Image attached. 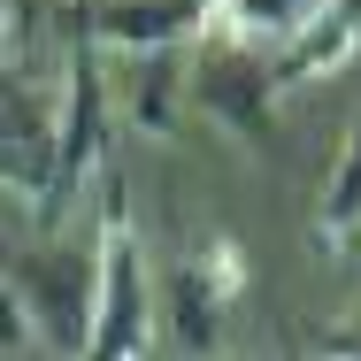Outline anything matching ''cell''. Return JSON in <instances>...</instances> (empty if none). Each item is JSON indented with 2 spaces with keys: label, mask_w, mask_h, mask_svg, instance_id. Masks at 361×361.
<instances>
[{
  "label": "cell",
  "mask_w": 361,
  "mask_h": 361,
  "mask_svg": "<svg viewBox=\"0 0 361 361\" xmlns=\"http://www.w3.org/2000/svg\"><path fill=\"white\" fill-rule=\"evenodd\" d=\"M169 331H177L185 354H216V346H223V307L208 300V285H200L192 269L169 277Z\"/></svg>",
  "instance_id": "8fae6325"
},
{
  "label": "cell",
  "mask_w": 361,
  "mask_h": 361,
  "mask_svg": "<svg viewBox=\"0 0 361 361\" xmlns=\"http://www.w3.org/2000/svg\"><path fill=\"white\" fill-rule=\"evenodd\" d=\"M192 100L208 108V123H223L238 146L277 139V85H269V54H238V47H208L192 70Z\"/></svg>",
  "instance_id": "5b68a950"
},
{
  "label": "cell",
  "mask_w": 361,
  "mask_h": 361,
  "mask_svg": "<svg viewBox=\"0 0 361 361\" xmlns=\"http://www.w3.org/2000/svg\"><path fill=\"white\" fill-rule=\"evenodd\" d=\"M154 346V285L131 231V192L116 169H100V223H92V323L77 361H146Z\"/></svg>",
  "instance_id": "6da1fadb"
},
{
  "label": "cell",
  "mask_w": 361,
  "mask_h": 361,
  "mask_svg": "<svg viewBox=\"0 0 361 361\" xmlns=\"http://www.w3.org/2000/svg\"><path fill=\"white\" fill-rule=\"evenodd\" d=\"M77 39H92L100 54H177L185 39H200V0H77Z\"/></svg>",
  "instance_id": "8992f818"
},
{
  "label": "cell",
  "mask_w": 361,
  "mask_h": 361,
  "mask_svg": "<svg viewBox=\"0 0 361 361\" xmlns=\"http://www.w3.org/2000/svg\"><path fill=\"white\" fill-rule=\"evenodd\" d=\"M315 246H323V254H354V246H361V116H354V131H346V146H338L331 185H323Z\"/></svg>",
  "instance_id": "9c48e42d"
},
{
  "label": "cell",
  "mask_w": 361,
  "mask_h": 361,
  "mask_svg": "<svg viewBox=\"0 0 361 361\" xmlns=\"http://www.w3.org/2000/svg\"><path fill=\"white\" fill-rule=\"evenodd\" d=\"M185 269H192V277L208 285V300H216V307H231V300L246 292V246H238L231 231H208V246H200V254H192Z\"/></svg>",
  "instance_id": "7c38bea8"
},
{
  "label": "cell",
  "mask_w": 361,
  "mask_h": 361,
  "mask_svg": "<svg viewBox=\"0 0 361 361\" xmlns=\"http://www.w3.org/2000/svg\"><path fill=\"white\" fill-rule=\"evenodd\" d=\"M8 292L23 307V331L47 338L62 361L85 354V323H92V246H39L8 269Z\"/></svg>",
  "instance_id": "7a4b0ae2"
},
{
  "label": "cell",
  "mask_w": 361,
  "mask_h": 361,
  "mask_svg": "<svg viewBox=\"0 0 361 361\" xmlns=\"http://www.w3.org/2000/svg\"><path fill=\"white\" fill-rule=\"evenodd\" d=\"M307 8L315 0H200V39L208 47H238V54H262V47L277 54Z\"/></svg>",
  "instance_id": "ba28073f"
},
{
  "label": "cell",
  "mask_w": 361,
  "mask_h": 361,
  "mask_svg": "<svg viewBox=\"0 0 361 361\" xmlns=\"http://www.w3.org/2000/svg\"><path fill=\"white\" fill-rule=\"evenodd\" d=\"M8 23H16V8H0V39H8Z\"/></svg>",
  "instance_id": "9a60e30c"
},
{
  "label": "cell",
  "mask_w": 361,
  "mask_h": 361,
  "mask_svg": "<svg viewBox=\"0 0 361 361\" xmlns=\"http://www.w3.org/2000/svg\"><path fill=\"white\" fill-rule=\"evenodd\" d=\"M131 123L146 139H177L185 116H177V54H146L131 77Z\"/></svg>",
  "instance_id": "30bf717a"
},
{
  "label": "cell",
  "mask_w": 361,
  "mask_h": 361,
  "mask_svg": "<svg viewBox=\"0 0 361 361\" xmlns=\"http://www.w3.org/2000/svg\"><path fill=\"white\" fill-rule=\"evenodd\" d=\"M31 331H23V307H16V292H8V277H0V354H16Z\"/></svg>",
  "instance_id": "4fadbf2b"
},
{
  "label": "cell",
  "mask_w": 361,
  "mask_h": 361,
  "mask_svg": "<svg viewBox=\"0 0 361 361\" xmlns=\"http://www.w3.org/2000/svg\"><path fill=\"white\" fill-rule=\"evenodd\" d=\"M361 54V0H315L300 23H292V39L269 54V85L285 92V85H315V77L346 70Z\"/></svg>",
  "instance_id": "52a82bcc"
},
{
  "label": "cell",
  "mask_w": 361,
  "mask_h": 361,
  "mask_svg": "<svg viewBox=\"0 0 361 361\" xmlns=\"http://www.w3.org/2000/svg\"><path fill=\"white\" fill-rule=\"evenodd\" d=\"M62 154H54V200H47V223H62L77 208L85 185H100L108 169V77H100V47L92 39H70V77H62Z\"/></svg>",
  "instance_id": "3957f363"
},
{
  "label": "cell",
  "mask_w": 361,
  "mask_h": 361,
  "mask_svg": "<svg viewBox=\"0 0 361 361\" xmlns=\"http://www.w3.org/2000/svg\"><path fill=\"white\" fill-rule=\"evenodd\" d=\"M307 361H361V354H346V346H323V354H307Z\"/></svg>",
  "instance_id": "5bb4252c"
},
{
  "label": "cell",
  "mask_w": 361,
  "mask_h": 361,
  "mask_svg": "<svg viewBox=\"0 0 361 361\" xmlns=\"http://www.w3.org/2000/svg\"><path fill=\"white\" fill-rule=\"evenodd\" d=\"M54 154H62V116H54V100H47L23 70L0 62V192L47 216V200H54Z\"/></svg>",
  "instance_id": "277c9868"
}]
</instances>
